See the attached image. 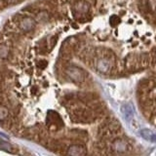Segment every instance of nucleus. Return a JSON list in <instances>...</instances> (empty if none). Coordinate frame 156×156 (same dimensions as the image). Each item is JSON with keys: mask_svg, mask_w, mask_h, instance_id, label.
<instances>
[{"mask_svg": "<svg viewBox=\"0 0 156 156\" xmlns=\"http://www.w3.org/2000/svg\"><path fill=\"white\" fill-rule=\"evenodd\" d=\"M8 114V110L3 106H0V120L3 119L4 117H6Z\"/></svg>", "mask_w": 156, "mask_h": 156, "instance_id": "nucleus-1", "label": "nucleus"}]
</instances>
